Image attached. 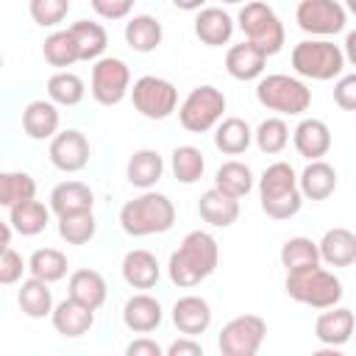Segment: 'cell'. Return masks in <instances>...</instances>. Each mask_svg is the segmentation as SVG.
Instances as JSON below:
<instances>
[{
  "mask_svg": "<svg viewBox=\"0 0 356 356\" xmlns=\"http://www.w3.org/2000/svg\"><path fill=\"white\" fill-rule=\"evenodd\" d=\"M122 278H125V284L128 286H134V289H153L156 284H159V278H161V264H159V259L150 253V250H142V248H136V250H128L125 256H122Z\"/></svg>",
  "mask_w": 356,
  "mask_h": 356,
  "instance_id": "603a6c76",
  "label": "cell"
},
{
  "mask_svg": "<svg viewBox=\"0 0 356 356\" xmlns=\"http://www.w3.org/2000/svg\"><path fill=\"white\" fill-rule=\"evenodd\" d=\"M253 131L242 117H225L214 128V147L225 156H239L250 147Z\"/></svg>",
  "mask_w": 356,
  "mask_h": 356,
  "instance_id": "f546056e",
  "label": "cell"
},
{
  "mask_svg": "<svg viewBox=\"0 0 356 356\" xmlns=\"http://www.w3.org/2000/svg\"><path fill=\"white\" fill-rule=\"evenodd\" d=\"M72 36H75V44H78V53H81V61H97L103 58L106 47H108V33L100 22L95 19H78L70 25Z\"/></svg>",
  "mask_w": 356,
  "mask_h": 356,
  "instance_id": "d6a6232c",
  "label": "cell"
},
{
  "mask_svg": "<svg viewBox=\"0 0 356 356\" xmlns=\"http://www.w3.org/2000/svg\"><path fill=\"white\" fill-rule=\"evenodd\" d=\"M353 328H356V314L345 306L323 309V314L314 320V337H317V342H323L328 348H339V345L350 342Z\"/></svg>",
  "mask_w": 356,
  "mask_h": 356,
  "instance_id": "5bb4252c",
  "label": "cell"
},
{
  "mask_svg": "<svg viewBox=\"0 0 356 356\" xmlns=\"http://www.w3.org/2000/svg\"><path fill=\"white\" fill-rule=\"evenodd\" d=\"M214 186L234 195V197H245L253 186H256V178H253V170L245 164V161H222L214 172Z\"/></svg>",
  "mask_w": 356,
  "mask_h": 356,
  "instance_id": "836d02e7",
  "label": "cell"
},
{
  "mask_svg": "<svg viewBox=\"0 0 356 356\" xmlns=\"http://www.w3.org/2000/svg\"><path fill=\"white\" fill-rule=\"evenodd\" d=\"M259 200L261 211L273 220H289L303 206V192L298 184V172L286 161L270 164L259 178Z\"/></svg>",
  "mask_w": 356,
  "mask_h": 356,
  "instance_id": "7a4b0ae2",
  "label": "cell"
},
{
  "mask_svg": "<svg viewBox=\"0 0 356 356\" xmlns=\"http://www.w3.org/2000/svg\"><path fill=\"white\" fill-rule=\"evenodd\" d=\"M95 14L103 17V19H125L134 8L131 0H89Z\"/></svg>",
  "mask_w": 356,
  "mask_h": 356,
  "instance_id": "bcb514c9",
  "label": "cell"
},
{
  "mask_svg": "<svg viewBox=\"0 0 356 356\" xmlns=\"http://www.w3.org/2000/svg\"><path fill=\"white\" fill-rule=\"evenodd\" d=\"M28 270H31V275H36V278H42V281L56 284V281H61V278L67 275L70 261H67V256H64L61 250H56V248H39V250L31 253Z\"/></svg>",
  "mask_w": 356,
  "mask_h": 356,
  "instance_id": "f35d334b",
  "label": "cell"
},
{
  "mask_svg": "<svg viewBox=\"0 0 356 356\" xmlns=\"http://www.w3.org/2000/svg\"><path fill=\"white\" fill-rule=\"evenodd\" d=\"M342 53H345V61L350 67H356V31H348L345 44H342Z\"/></svg>",
  "mask_w": 356,
  "mask_h": 356,
  "instance_id": "681fc988",
  "label": "cell"
},
{
  "mask_svg": "<svg viewBox=\"0 0 356 356\" xmlns=\"http://www.w3.org/2000/svg\"><path fill=\"white\" fill-rule=\"evenodd\" d=\"M292 142H295V150L306 161H314V159H323L331 150V131L323 120L303 117L292 131Z\"/></svg>",
  "mask_w": 356,
  "mask_h": 356,
  "instance_id": "44dd1931",
  "label": "cell"
},
{
  "mask_svg": "<svg viewBox=\"0 0 356 356\" xmlns=\"http://www.w3.org/2000/svg\"><path fill=\"white\" fill-rule=\"evenodd\" d=\"M264 67H267V53L248 39L239 44H231L225 53V70L236 81H256L261 78Z\"/></svg>",
  "mask_w": 356,
  "mask_h": 356,
  "instance_id": "ffe728a7",
  "label": "cell"
},
{
  "mask_svg": "<svg viewBox=\"0 0 356 356\" xmlns=\"http://www.w3.org/2000/svg\"><path fill=\"white\" fill-rule=\"evenodd\" d=\"M33 197H36V181L28 172L11 170V172L0 175V203L6 209L17 206V203H25V200H33Z\"/></svg>",
  "mask_w": 356,
  "mask_h": 356,
  "instance_id": "60d3db41",
  "label": "cell"
},
{
  "mask_svg": "<svg viewBox=\"0 0 356 356\" xmlns=\"http://www.w3.org/2000/svg\"><path fill=\"white\" fill-rule=\"evenodd\" d=\"M317 245H320V259L328 267H350V264H356V234L350 228H342V225L328 228Z\"/></svg>",
  "mask_w": 356,
  "mask_h": 356,
  "instance_id": "d4e9b609",
  "label": "cell"
},
{
  "mask_svg": "<svg viewBox=\"0 0 356 356\" xmlns=\"http://www.w3.org/2000/svg\"><path fill=\"white\" fill-rule=\"evenodd\" d=\"M172 323L186 337H200L211 325V306L200 295H184L172 303Z\"/></svg>",
  "mask_w": 356,
  "mask_h": 356,
  "instance_id": "9a60e30c",
  "label": "cell"
},
{
  "mask_svg": "<svg viewBox=\"0 0 356 356\" xmlns=\"http://www.w3.org/2000/svg\"><path fill=\"white\" fill-rule=\"evenodd\" d=\"M298 184H300L303 197H309V200H325L337 189V170L328 161L314 159V161H309L303 167V172L298 175Z\"/></svg>",
  "mask_w": 356,
  "mask_h": 356,
  "instance_id": "83f0119b",
  "label": "cell"
},
{
  "mask_svg": "<svg viewBox=\"0 0 356 356\" xmlns=\"http://www.w3.org/2000/svg\"><path fill=\"white\" fill-rule=\"evenodd\" d=\"M92 206H95V195H92L89 184H83V181H61L50 192V209L56 214H70V211H81V209H92Z\"/></svg>",
  "mask_w": 356,
  "mask_h": 356,
  "instance_id": "1f68e13d",
  "label": "cell"
},
{
  "mask_svg": "<svg viewBox=\"0 0 356 356\" xmlns=\"http://www.w3.org/2000/svg\"><path fill=\"white\" fill-rule=\"evenodd\" d=\"M334 103L345 111H356V72L339 75L334 83Z\"/></svg>",
  "mask_w": 356,
  "mask_h": 356,
  "instance_id": "f6af8a7d",
  "label": "cell"
},
{
  "mask_svg": "<svg viewBox=\"0 0 356 356\" xmlns=\"http://www.w3.org/2000/svg\"><path fill=\"white\" fill-rule=\"evenodd\" d=\"M320 259V245L309 236H289L281 245V264L286 267V273H298V270H309L317 267Z\"/></svg>",
  "mask_w": 356,
  "mask_h": 356,
  "instance_id": "e575fe53",
  "label": "cell"
},
{
  "mask_svg": "<svg viewBox=\"0 0 356 356\" xmlns=\"http://www.w3.org/2000/svg\"><path fill=\"white\" fill-rule=\"evenodd\" d=\"M17 303L22 309L25 317L31 320H42V317H50L56 303H53V292H50V284L31 275L19 284V292H17Z\"/></svg>",
  "mask_w": 356,
  "mask_h": 356,
  "instance_id": "4316f807",
  "label": "cell"
},
{
  "mask_svg": "<svg viewBox=\"0 0 356 356\" xmlns=\"http://www.w3.org/2000/svg\"><path fill=\"white\" fill-rule=\"evenodd\" d=\"M164 39L161 22L150 14H134L125 22V44L136 53H153Z\"/></svg>",
  "mask_w": 356,
  "mask_h": 356,
  "instance_id": "f1b7e54d",
  "label": "cell"
},
{
  "mask_svg": "<svg viewBox=\"0 0 356 356\" xmlns=\"http://www.w3.org/2000/svg\"><path fill=\"white\" fill-rule=\"evenodd\" d=\"M31 19L42 28H56L58 22H64L67 11H70V0H31L28 3Z\"/></svg>",
  "mask_w": 356,
  "mask_h": 356,
  "instance_id": "7bdbcfd3",
  "label": "cell"
},
{
  "mask_svg": "<svg viewBox=\"0 0 356 356\" xmlns=\"http://www.w3.org/2000/svg\"><path fill=\"white\" fill-rule=\"evenodd\" d=\"M11 231H14V225L11 222H3V245L0 248H11Z\"/></svg>",
  "mask_w": 356,
  "mask_h": 356,
  "instance_id": "816d5d0a",
  "label": "cell"
},
{
  "mask_svg": "<svg viewBox=\"0 0 356 356\" xmlns=\"http://www.w3.org/2000/svg\"><path fill=\"white\" fill-rule=\"evenodd\" d=\"M353 342H356V328H353Z\"/></svg>",
  "mask_w": 356,
  "mask_h": 356,
  "instance_id": "11a10c76",
  "label": "cell"
},
{
  "mask_svg": "<svg viewBox=\"0 0 356 356\" xmlns=\"http://www.w3.org/2000/svg\"><path fill=\"white\" fill-rule=\"evenodd\" d=\"M50 206H44L42 200H25V203H17V206H11L8 209V222L14 225V231L17 234H22V236H36V234H42L44 228H47V222H50Z\"/></svg>",
  "mask_w": 356,
  "mask_h": 356,
  "instance_id": "4dcf8cb0",
  "label": "cell"
},
{
  "mask_svg": "<svg viewBox=\"0 0 356 356\" xmlns=\"http://www.w3.org/2000/svg\"><path fill=\"white\" fill-rule=\"evenodd\" d=\"M50 323L61 337L78 339V337L89 334V328L95 325V309H89V306H83V303H78L75 298L67 295L61 303H56V309L50 314Z\"/></svg>",
  "mask_w": 356,
  "mask_h": 356,
  "instance_id": "e0dca14e",
  "label": "cell"
},
{
  "mask_svg": "<svg viewBox=\"0 0 356 356\" xmlns=\"http://www.w3.org/2000/svg\"><path fill=\"white\" fill-rule=\"evenodd\" d=\"M222 111H225V95L211 83H200L178 106V122L189 134H206L217 128Z\"/></svg>",
  "mask_w": 356,
  "mask_h": 356,
  "instance_id": "ba28073f",
  "label": "cell"
},
{
  "mask_svg": "<svg viewBox=\"0 0 356 356\" xmlns=\"http://www.w3.org/2000/svg\"><path fill=\"white\" fill-rule=\"evenodd\" d=\"M220 264V248H217V239L209 234V231H189L178 250L170 256V264H167V273H170V281L181 289H192L197 286L200 281H206Z\"/></svg>",
  "mask_w": 356,
  "mask_h": 356,
  "instance_id": "6da1fadb",
  "label": "cell"
},
{
  "mask_svg": "<svg viewBox=\"0 0 356 356\" xmlns=\"http://www.w3.org/2000/svg\"><path fill=\"white\" fill-rule=\"evenodd\" d=\"M67 295L75 298L78 303L89 306V309H100L106 303V295H108V286H106V278L97 273V270H75L70 275V284H67Z\"/></svg>",
  "mask_w": 356,
  "mask_h": 356,
  "instance_id": "484cf974",
  "label": "cell"
},
{
  "mask_svg": "<svg viewBox=\"0 0 356 356\" xmlns=\"http://www.w3.org/2000/svg\"><path fill=\"white\" fill-rule=\"evenodd\" d=\"M175 222V206L167 195L145 189L139 197L122 203L120 225L128 236H153L170 231Z\"/></svg>",
  "mask_w": 356,
  "mask_h": 356,
  "instance_id": "3957f363",
  "label": "cell"
},
{
  "mask_svg": "<svg viewBox=\"0 0 356 356\" xmlns=\"http://www.w3.org/2000/svg\"><path fill=\"white\" fill-rule=\"evenodd\" d=\"M170 170L181 184H195L203 178L206 170V159L200 153V147L195 145H178L170 156Z\"/></svg>",
  "mask_w": 356,
  "mask_h": 356,
  "instance_id": "ab89813d",
  "label": "cell"
},
{
  "mask_svg": "<svg viewBox=\"0 0 356 356\" xmlns=\"http://www.w3.org/2000/svg\"><path fill=\"white\" fill-rule=\"evenodd\" d=\"M95 234H97V220H95L92 209L58 214V236L67 245H86V242H92Z\"/></svg>",
  "mask_w": 356,
  "mask_h": 356,
  "instance_id": "8d00e7d4",
  "label": "cell"
},
{
  "mask_svg": "<svg viewBox=\"0 0 356 356\" xmlns=\"http://www.w3.org/2000/svg\"><path fill=\"white\" fill-rule=\"evenodd\" d=\"M131 3H136V0H131Z\"/></svg>",
  "mask_w": 356,
  "mask_h": 356,
  "instance_id": "9f6ffc18",
  "label": "cell"
},
{
  "mask_svg": "<svg viewBox=\"0 0 356 356\" xmlns=\"http://www.w3.org/2000/svg\"><path fill=\"white\" fill-rule=\"evenodd\" d=\"M50 164L61 172H81L89 164V139L78 128L58 131L47 147Z\"/></svg>",
  "mask_w": 356,
  "mask_h": 356,
  "instance_id": "4fadbf2b",
  "label": "cell"
},
{
  "mask_svg": "<svg viewBox=\"0 0 356 356\" xmlns=\"http://www.w3.org/2000/svg\"><path fill=\"white\" fill-rule=\"evenodd\" d=\"M128 356H161V345L156 339H147V337H139L134 342H128L125 348Z\"/></svg>",
  "mask_w": 356,
  "mask_h": 356,
  "instance_id": "c3c4849f",
  "label": "cell"
},
{
  "mask_svg": "<svg viewBox=\"0 0 356 356\" xmlns=\"http://www.w3.org/2000/svg\"><path fill=\"white\" fill-rule=\"evenodd\" d=\"M172 6L181 11H200L206 8V0H172Z\"/></svg>",
  "mask_w": 356,
  "mask_h": 356,
  "instance_id": "f907efd6",
  "label": "cell"
},
{
  "mask_svg": "<svg viewBox=\"0 0 356 356\" xmlns=\"http://www.w3.org/2000/svg\"><path fill=\"white\" fill-rule=\"evenodd\" d=\"M92 97L100 106H117L125 100L131 92V70L122 58L117 56H103L92 67V83H89Z\"/></svg>",
  "mask_w": 356,
  "mask_h": 356,
  "instance_id": "7c38bea8",
  "label": "cell"
},
{
  "mask_svg": "<svg viewBox=\"0 0 356 356\" xmlns=\"http://www.w3.org/2000/svg\"><path fill=\"white\" fill-rule=\"evenodd\" d=\"M58 106L47 97V100H31L25 108H22V131L36 139V142H44V139H53L58 134Z\"/></svg>",
  "mask_w": 356,
  "mask_h": 356,
  "instance_id": "7402d4cb",
  "label": "cell"
},
{
  "mask_svg": "<svg viewBox=\"0 0 356 356\" xmlns=\"http://www.w3.org/2000/svg\"><path fill=\"white\" fill-rule=\"evenodd\" d=\"M234 28H236L234 17L228 11H222V8H217V6H206L195 17V36L209 47L228 44L231 36H234Z\"/></svg>",
  "mask_w": 356,
  "mask_h": 356,
  "instance_id": "d6986e66",
  "label": "cell"
},
{
  "mask_svg": "<svg viewBox=\"0 0 356 356\" xmlns=\"http://www.w3.org/2000/svg\"><path fill=\"white\" fill-rule=\"evenodd\" d=\"M161 320H164V309L147 292L131 295L125 300V306H122V323L134 334H150V331H156L161 325Z\"/></svg>",
  "mask_w": 356,
  "mask_h": 356,
  "instance_id": "2e32d148",
  "label": "cell"
},
{
  "mask_svg": "<svg viewBox=\"0 0 356 356\" xmlns=\"http://www.w3.org/2000/svg\"><path fill=\"white\" fill-rule=\"evenodd\" d=\"M225 6H234V3H242V0H222Z\"/></svg>",
  "mask_w": 356,
  "mask_h": 356,
  "instance_id": "db71d44e",
  "label": "cell"
},
{
  "mask_svg": "<svg viewBox=\"0 0 356 356\" xmlns=\"http://www.w3.org/2000/svg\"><path fill=\"white\" fill-rule=\"evenodd\" d=\"M236 25L245 33L248 42H253L256 47H261L267 56H275L284 47V25L278 19V14L273 11V6L261 3V0H250L239 8L236 14Z\"/></svg>",
  "mask_w": 356,
  "mask_h": 356,
  "instance_id": "52a82bcc",
  "label": "cell"
},
{
  "mask_svg": "<svg viewBox=\"0 0 356 356\" xmlns=\"http://www.w3.org/2000/svg\"><path fill=\"white\" fill-rule=\"evenodd\" d=\"M284 286L292 300L312 306V309H331L342 300V281L331 270H323L320 264L309 270L286 273Z\"/></svg>",
  "mask_w": 356,
  "mask_h": 356,
  "instance_id": "8992f818",
  "label": "cell"
},
{
  "mask_svg": "<svg viewBox=\"0 0 356 356\" xmlns=\"http://www.w3.org/2000/svg\"><path fill=\"white\" fill-rule=\"evenodd\" d=\"M86 95V86L81 81V75L70 72V70H58L56 75L47 78V97L56 103V106H78Z\"/></svg>",
  "mask_w": 356,
  "mask_h": 356,
  "instance_id": "74e56055",
  "label": "cell"
},
{
  "mask_svg": "<svg viewBox=\"0 0 356 356\" xmlns=\"http://www.w3.org/2000/svg\"><path fill=\"white\" fill-rule=\"evenodd\" d=\"M197 214L203 217V222H209L211 228H231L239 220V197L211 186L200 195L197 200Z\"/></svg>",
  "mask_w": 356,
  "mask_h": 356,
  "instance_id": "ac0fdd59",
  "label": "cell"
},
{
  "mask_svg": "<svg viewBox=\"0 0 356 356\" xmlns=\"http://www.w3.org/2000/svg\"><path fill=\"white\" fill-rule=\"evenodd\" d=\"M345 8H348L350 14H356V0H345Z\"/></svg>",
  "mask_w": 356,
  "mask_h": 356,
  "instance_id": "f5cc1de1",
  "label": "cell"
},
{
  "mask_svg": "<svg viewBox=\"0 0 356 356\" xmlns=\"http://www.w3.org/2000/svg\"><path fill=\"white\" fill-rule=\"evenodd\" d=\"M42 56H44V61H47L50 67H56V70H67V67H72L75 61H81V53H78V44H75L72 31H70V28H67V31H53V33L44 39V44H42Z\"/></svg>",
  "mask_w": 356,
  "mask_h": 356,
  "instance_id": "d590c367",
  "label": "cell"
},
{
  "mask_svg": "<svg viewBox=\"0 0 356 356\" xmlns=\"http://www.w3.org/2000/svg\"><path fill=\"white\" fill-rule=\"evenodd\" d=\"M289 64L292 70L300 75V78H309V81H334L342 75L345 70V53L339 44H334L331 39H303L292 47V56H289Z\"/></svg>",
  "mask_w": 356,
  "mask_h": 356,
  "instance_id": "277c9868",
  "label": "cell"
},
{
  "mask_svg": "<svg viewBox=\"0 0 356 356\" xmlns=\"http://www.w3.org/2000/svg\"><path fill=\"white\" fill-rule=\"evenodd\" d=\"M25 270H28V264L22 261V256L14 248H3V256H0V284H6V286L17 284Z\"/></svg>",
  "mask_w": 356,
  "mask_h": 356,
  "instance_id": "ee69618b",
  "label": "cell"
},
{
  "mask_svg": "<svg viewBox=\"0 0 356 356\" xmlns=\"http://www.w3.org/2000/svg\"><path fill=\"white\" fill-rule=\"evenodd\" d=\"M167 356H203V345L195 337H181L175 342L167 345Z\"/></svg>",
  "mask_w": 356,
  "mask_h": 356,
  "instance_id": "7dc6e473",
  "label": "cell"
},
{
  "mask_svg": "<svg viewBox=\"0 0 356 356\" xmlns=\"http://www.w3.org/2000/svg\"><path fill=\"white\" fill-rule=\"evenodd\" d=\"M267 337V323L259 314H239L220 328L217 348L222 356H256Z\"/></svg>",
  "mask_w": 356,
  "mask_h": 356,
  "instance_id": "8fae6325",
  "label": "cell"
},
{
  "mask_svg": "<svg viewBox=\"0 0 356 356\" xmlns=\"http://www.w3.org/2000/svg\"><path fill=\"white\" fill-rule=\"evenodd\" d=\"M164 175V159L159 150H150V147H142V150H134L128 164H125V178L131 186L136 189H153Z\"/></svg>",
  "mask_w": 356,
  "mask_h": 356,
  "instance_id": "cb8c5ba5",
  "label": "cell"
},
{
  "mask_svg": "<svg viewBox=\"0 0 356 356\" xmlns=\"http://www.w3.org/2000/svg\"><path fill=\"white\" fill-rule=\"evenodd\" d=\"M253 142L261 153L267 156H275L286 147L289 142V125L284 122V117H267L259 122V128L253 131Z\"/></svg>",
  "mask_w": 356,
  "mask_h": 356,
  "instance_id": "b9f144b4",
  "label": "cell"
},
{
  "mask_svg": "<svg viewBox=\"0 0 356 356\" xmlns=\"http://www.w3.org/2000/svg\"><path fill=\"white\" fill-rule=\"evenodd\" d=\"M256 100L267 111H275L278 117H300L312 106V89L295 75L273 72V75H261L259 78Z\"/></svg>",
  "mask_w": 356,
  "mask_h": 356,
  "instance_id": "5b68a950",
  "label": "cell"
},
{
  "mask_svg": "<svg viewBox=\"0 0 356 356\" xmlns=\"http://www.w3.org/2000/svg\"><path fill=\"white\" fill-rule=\"evenodd\" d=\"M295 22L303 33L328 39V36L345 31L348 8L339 0H298Z\"/></svg>",
  "mask_w": 356,
  "mask_h": 356,
  "instance_id": "30bf717a",
  "label": "cell"
},
{
  "mask_svg": "<svg viewBox=\"0 0 356 356\" xmlns=\"http://www.w3.org/2000/svg\"><path fill=\"white\" fill-rule=\"evenodd\" d=\"M134 108L147 120H167L178 108V89L172 81L159 75H142L131 86Z\"/></svg>",
  "mask_w": 356,
  "mask_h": 356,
  "instance_id": "9c48e42d",
  "label": "cell"
}]
</instances>
